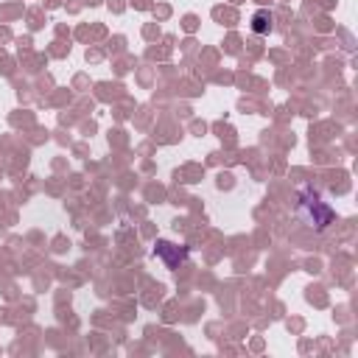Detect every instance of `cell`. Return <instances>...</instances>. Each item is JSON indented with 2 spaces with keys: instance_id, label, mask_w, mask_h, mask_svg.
<instances>
[{
  "instance_id": "1",
  "label": "cell",
  "mask_w": 358,
  "mask_h": 358,
  "mask_svg": "<svg viewBox=\"0 0 358 358\" xmlns=\"http://www.w3.org/2000/svg\"><path fill=\"white\" fill-rule=\"evenodd\" d=\"M296 218L302 224H308L310 229L322 232L336 221V210L313 187H302L299 196H296Z\"/></svg>"
},
{
  "instance_id": "2",
  "label": "cell",
  "mask_w": 358,
  "mask_h": 358,
  "mask_svg": "<svg viewBox=\"0 0 358 358\" xmlns=\"http://www.w3.org/2000/svg\"><path fill=\"white\" fill-rule=\"evenodd\" d=\"M157 257L168 266V268H179V263L187 260V246H176L171 241H157Z\"/></svg>"
},
{
  "instance_id": "3",
  "label": "cell",
  "mask_w": 358,
  "mask_h": 358,
  "mask_svg": "<svg viewBox=\"0 0 358 358\" xmlns=\"http://www.w3.org/2000/svg\"><path fill=\"white\" fill-rule=\"evenodd\" d=\"M252 28H255L257 34H268V28H271V14H268V11H257V14L252 17Z\"/></svg>"
}]
</instances>
